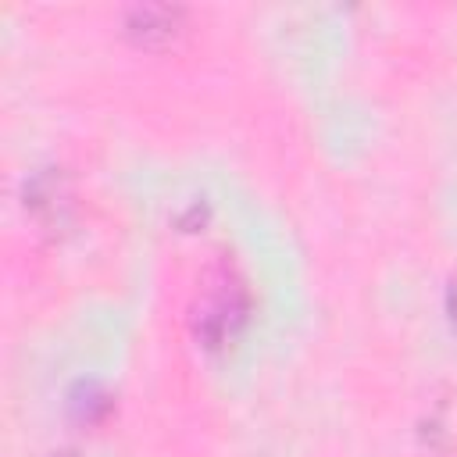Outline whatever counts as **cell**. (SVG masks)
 <instances>
[{
  "mask_svg": "<svg viewBox=\"0 0 457 457\" xmlns=\"http://www.w3.org/2000/svg\"><path fill=\"white\" fill-rule=\"evenodd\" d=\"M54 457H79V453H71V450H68V453H54Z\"/></svg>",
  "mask_w": 457,
  "mask_h": 457,
  "instance_id": "cell-5",
  "label": "cell"
},
{
  "mask_svg": "<svg viewBox=\"0 0 457 457\" xmlns=\"http://www.w3.org/2000/svg\"><path fill=\"white\" fill-rule=\"evenodd\" d=\"M446 314H450V328L457 332V278H453L450 289H446Z\"/></svg>",
  "mask_w": 457,
  "mask_h": 457,
  "instance_id": "cell-4",
  "label": "cell"
},
{
  "mask_svg": "<svg viewBox=\"0 0 457 457\" xmlns=\"http://www.w3.org/2000/svg\"><path fill=\"white\" fill-rule=\"evenodd\" d=\"M107 411H111V400H107V393H104L100 386L86 382V386H79V389L71 393V414H75V418L96 421V418H104Z\"/></svg>",
  "mask_w": 457,
  "mask_h": 457,
  "instance_id": "cell-3",
  "label": "cell"
},
{
  "mask_svg": "<svg viewBox=\"0 0 457 457\" xmlns=\"http://www.w3.org/2000/svg\"><path fill=\"white\" fill-rule=\"evenodd\" d=\"M179 7H161V4H146V7H132L125 14V32L143 43V46H161L179 32Z\"/></svg>",
  "mask_w": 457,
  "mask_h": 457,
  "instance_id": "cell-2",
  "label": "cell"
},
{
  "mask_svg": "<svg viewBox=\"0 0 457 457\" xmlns=\"http://www.w3.org/2000/svg\"><path fill=\"white\" fill-rule=\"evenodd\" d=\"M246 289L243 282L232 275V268H214L204 293H200V303H196V314H193V328H196V339L207 346V350H218L225 343L236 339V332L243 328L246 321Z\"/></svg>",
  "mask_w": 457,
  "mask_h": 457,
  "instance_id": "cell-1",
  "label": "cell"
}]
</instances>
